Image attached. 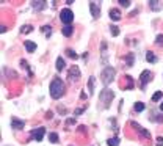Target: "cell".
I'll list each match as a JSON object with an SVG mask.
<instances>
[{"instance_id": "obj_1", "label": "cell", "mask_w": 163, "mask_h": 146, "mask_svg": "<svg viewBox=\"0 0 163 146\" xmlns=\"http://www.w3.org/2000/svg\"><path fill=\"white\" fill-rule=\"evenodd\" d=\"M64 94V83L61 79H53L50 83V96L53 99H60Z\"/></svg>"}, {"instance_id": "obj_9", "label": "cell", "mask_w": 163, "mask_h": 146, "mask_svg": "<svg viewBox=\"0 0 163 146\" xmlns=\"http://www.w3.org/2000/svg\"><path fill=\"white\" fill-rule=\"evenodd\" d=\"M130 124H132V127H135V129H137V131L140 132V135H141V137H144V138H151V132H149V131H146V129H144L143 126L137 124L135 121H132Z\"/></svg>"}, {"instance_id": "obj_35", "label": "cell", "mask_w": 163, "mask_h": 146, "mask_svg": "<svg viewBox=\"0 0 163 146\" xmlns=\"http://www.w3.org/2000/svg\"><path fill=\"white\" fill-rule=\"evenodd\" d=\"M66 124H68V126H71V124H75V120H74V118H69V120L66 121Z\"/></svg>"}, {"instance_id": "obj_31", "label": "cell", "mask_w": 163, "mask_h": 146, "mask_svg": "<svg viewBox=\"0 0 163 146\" xmlns=\"http://www.w3.org/2000/svg\"><path fill=\"white\" fill-rule=\"evenodd\" d=\"M42 32H44L47 36H50V33H52V29H50V25H44V27H42Z\"/></svg>"}, {"instance_id": "obj_29", "label": "cell", "mask_w": 163, "mask_h": 146, "mask_svg": "<svg viewBox=\"0 0 163 146\" xmlns=\"http://www.w3.org/2000/svg\"><path fill=\"white\" fill-rule=\"evenodd\" d=\"M118 3L121 5V7H124V8H129V7H130V3H132V2H130V0H119Z\"/></svg>"}, {"instance_id": "obj_20", "label": "cell", "mask_w": 163, "mask_h": 146, "mask_svg": "<svg viewBox=\"0 0 163 146\" xmlns=\"http://www.w3.org/2000/svg\"><path fill=\"white\" fill-rule=\"evenodd\" d=\"M107 145H108V146H119V138H118V137L108 138V140H107Z\"/></svg>"}, {"instance_id": "obj_17", "label": "cell", "mask_w": 163, "mask_h": 146, "mask_svg": "<svg viewBox=\"0 0 163 146\" xmlns=\"http://www.w3.org/2000/svg\"><path fill=\"white\" fill-rule=\"evenodd\" d=\"M46 7H47V2H33V8L38 10V11L44 10Z\"/></svg>"}, {"instance_id": "obj_8", "label": "cell", "mask_w": 163, "mask_h": 146, "mask_svg": "<svg viewBox=\"0 0 163 146\" xmlns=\"http://www.w3.org/2000/svg\"><path fill=\"white\" fill-rule=\"evenodd\" d=\"M90 10H91V14H93L94 19H99V14H100V5L97 2H90Z\"/></svg>"}, {"instance_id": "obj_36", "label": "cell", "mask_w": 163, "mask_h": 146, "mask_svg": "<svg viewBox=\"0 0 163 146\" xmlns=\"http://www.w3.org/2000/svg\"><path fill=\"white\" fill-rule=\"evenodd\" d=\"M79 132H82V134L86 132V127H85V126H79Z\"/></svg>"}, {"instance_id": "obj_18", "label": "cell", "mask_w": 163, "mask_h": 146, "mask_svg": "<svg viewBox=\"0 0 163 146\" xmlns=\"http://www.w3.org/2000/svg\"><path fill=\"white\" fill-rule=\"evenodd\" d=\"M94 82H96V77L91 76V77H90V80H88V90H90V94H93V93H94Z\"/></svg>"}, {"instance_id": "obj_26", "label": "cell", "mask_w": 163, "mask_h": 146, "mask_svg": "<svg viewBox=\"0 0 163 146\" xmlns=\"http://www.w3.org/2000/svg\"><path fill=\"white\" fill-rule=\"evenodd\" d=\"M110 33H111V36H118V35H119V27L110 25Z\"/></svg>"}, {"instance_id": "obj_7", "label": "cell", "mask_w": 163, "mask_h": 146, "mask_svg": "<svg viewBox=\"0 0 163 146\" xmlns=\"http://www.w3.org/2000/svg\"><path fill=\"white\" fill-rule=\"evenodd\" d=\"M44 134H46V129H44V127L33 129V131H31V138L36 140V142H42V138H44Z\"/></svg>"}, {"instance_id": "obj_19", "label": "cell", "mask_w": 163, "mask_h": 146, "mask_svg": "<svg viewBox=\"0 0 163 146\" xmlns=\"http://www.w3.org/2000/svg\"><path fill=\"white\" fill-rule=\"evenodd\" d=\"M146 60L149 63H157V57L154 55V52H146Z\"/></svg>"}, {"instance_id": "obj_28", "label": "cell", "mask_w": 163, "mask_h": 146, "mask_svg": "<svg viewBox=\"0 0 163 146\" xmlns=\"http://www.w3.org/2000/svg\"><path fill=\"white\" fill-rule=\"evenodd\" d=\"M155 44H157V46H160V47H163V35H157Z\"/></svg>"}, {"instance_id": "obj_16", "label": "cell", "mask_w": 163, "mask_h": 146, "mask_svg": "<svg viewBox=\"0 0 163 146\" xmlns=\"http://www.w3.org/2000/svg\"><path fill=\"white\" fill-rule=\"evenodd\" d=\"M64 68H66V63H64V60L61 57L57 58V71H63Z\"/></svg>"}, {"instance_id": "obj_27", "label": "cell", "mask_w": 163, "mask_h": 146, "mask_svg": "<svg viewBox=\"0 0 163 146\" xmlns=\"http://www.w3.org/2000/svg\"><path fill=\"white\" fill-rule=\"evenodd\" d=\"M126 80H127V87L124 88V90H132V88H133V79L130 77V76H127Z\"/></svg>"}, {"instance_id": "obj_13", "label": "cell", "mask_w": 163, "mask_h": 146, "mask_svg": "<svg viewBox=\"0 0 163 146\" xmlns=\"http://www.w3.org/2000/svg\"><path fill=\"white\" fill-rule=\"evenodd\" d=\"M149 7H151V10H154V11H159V10H162V3L159 2V0H149Z\"/></svg>"}, {"instance_id": "obj_33", "label": "cell", "mask_w": 163, "mask_h": 146, "mask_svg": "<svg viewBox=\"0 0 163 146\" xmlns=\"http://www.w3.org/2000/svg\"><path fill=\"white\" fill-rule=\"evenodd\" d=\"M155 146H163V137H157V143Z\"/></svg>"}, {"instance_id": "obj_25", "label": "cell", "mask_w": 163, "mask_h": 146, "mask_svg": "<svg viewBox=\"0 0 163 146\" xmlns=\"http://www.w3.org/2000/svg\"><path fill=\"white\" fill-rule=\"evenodd\" d=\"M162 98H163V93L162 91H157V93H154V96H152V102H159Z\"/></svg>"}, {"instance_id": "obj_12", "label": "cell", "mask_w": 163, "mask_h": 146, "mask_svg": "<svg viewBox=\"0 0 163 146\" xmlns=\"http://www.w3.org/2000/svg\"><path fill=\"white\" fill-rule=\"evenodd\" d=\"M100 52H102V61L107 65V57H108V54H107V43L105 41H102L100 44Z\"/></svg>"}, {"instance_id": "obj_30", "label": "cell", "mask_w": 163, "mask_h": 146, "mask_svg": "<svg viewBox=\"0 0 163 146\" xmlns=\"http://www.w3.org/2000/svg\"><path fill=\"white\" fill-rule=\"evenodd\" d=\"M33 32V27L31 25H24L22 27V33H31Z\"/></svg>"}, {"instance_id": "obj_11", "label": "cell", "mask_w": 163, "mask_h": 146, "mask_svg": "<svg viewBox=\"0 0 163 146\" xmlns=\"http://www.w3.org/2000/svg\"><path fill=\"white\" fill-rule=\"evenodd\" d=\"M108 14H110L111 21H119V19H121V11L116 10V8H111L110 11H108Z\"/></svg>"}, {"instance_id": "obj_6", "label": "cell", "mask_w": 163, "mask_h": 146, "mask_svg": "<svg viewBox=\"0 0 163 146\" xmlns=\"http://www.w3.org/2000/svg\"><path fill=\"white\" fill-rule=\"evenodd\" d=\"M151 77H152V72L151 71H143L141 72V76H140V83H141V88H146V85H148V83L151 82Z\"/></svg>"}, {"instance_id": "obj_21", "label": "cell", "mask_w": 163, "mask_h": 146, "mask_svg": "<svg viewBox=\"0 0 163 146\" xmlns=\"http://www.w3.org/2000/svg\"><path fill=\"white\" fill-rule=\"evenodd\" d=\"M58 134H55V132H52V134H49V142L50 143H58Z\"/></svg>"}, {"instance_id": "obj_4", "label": "cell", "mask_w": 163, "mask_h": 146, "mask_svg": "<svg viewBox=\"0 0 163 146\" xmlns=\"http://www.w3.org/2000/svg\"><path fill=\"white\" fill-rule=\"evenodd\" d=\"M60 19H61V22L64 25H71V22L74 21V13L69 8H63L60 11Z\"/></svg>"}, {"instance_id": "obj_10", "label": "cell", "mask_w": 163, "mask_h": 146, "mask_svg": "<svg viewBox=\"0 0 163 146\" xmlns=\"http://www.w3.org/2000/svg\"><path fill=\"white\" fill-rule=\"evenodd\" d=\"M24 126H25V123H24L22 120H19V118H16V116L11 118V127H13V129H16V131H20V129H24Z\"/></svg>"}, {"instance_id": "obj_2", "label": "cell", "mask_w": 163, "mask_h": 146, "mask_svg": "<svg viewBox=\"0 0 163 146\" xmlns=\"http://www.w3.org/2000/svg\"><path fill=\"white\" fill-rule=\"evenodd\" d=\"M113 98H115V93H113L111 90H108V88L102 90V91L99 93V101H100L102 104H104V109H108V107H110Z\"/></svg>"}, {"instance_id": "obj_15", "label": "cell", "mask_w": 163, "mask_h": 146, "mask_svg": "<svg viewBox=\"0 0 163 146\" xmlns=\"http://www.w3.org/2000/svg\"><path fill=\"white\" fill-rule=\"evenodd\" d=\"M24 44H25V49H27V52H35L36 50V43H33V41H24Z\"/></svg>"}, {"instance_id": "obj_39", "label": "cell", "mask_w": 163, "mask_h": 146, "mask_svg": "<svg viewBox=\"0 0 163 146\" xmlns=\"http://www.w3.org/2000/svg\"><path fill=\"white\" fill-rule=\"evenodd\" d=\"M160 112H163V102L160 104Z\"/></svg>"}, {"instance_id": "obj_23", "label": "cell", "mask_w": 163, "mask_h": 146, "mask_svg": "<svg viewBox=\"0 0 163 146\" xmlns=\"http://www.w3.org/2000/svg\"><path fill=\"white\" fill-rule=\"evenodd\" d=\"M133 109H135V112H138V113H140V112H143L146 109V105L143 102H137V104L133 105Z\"/></svg>"}, {"instance_id": "obj_37", "label": "cell", "mask_w": 163, "mask_h": 146, "mask_svg": "<svg viewBox=\"0 0 163 146\" xmlns=\"http://www.w3.org/2000/svg\"><path fill=\"white\" fill-rule=\"evenodd\" d=\"M46 118H47V120H50V118H52V112H47V113H46Z\"/></svg>"}, {"instance_id": "obj_34", "label": "cell", "mask_w": 163, "mask_h": 146, "mask_svg": "<svg viewBox=\"0 0 163 146\" xmlns=\"http://www.w3.org/2000/svg\"><path fill=\"white\" fill-rule=\"evenodd\" d=\"M83 110H85V107H82V109H77V110L74 112V115L77 116V115H80V113H83Z\"/></svg>"}, {"instance_id": "obj_22", "label": "cell", "mask_w": 163, "mask_h": 146, "mask_svg": "<svg viewBox=\"0 0 163 146\" xmlns=\"http://www.w3.org/2000/svg\"><path fill=\"white\" fill-rule=\"evenodd\" d=\"M66 55H68L69 58H72V60H77V58H79V55L75 54L72 49H66Z\"/></svg>"}, {"instance_id": "obj_5", "label": "cell", "mask_w": 163, "mask_h": 146, "mask_svg": "<svg viewBox=\"0 0 163 146\" xmlns=\"http://www.w3.org/2000/svg\"><path fill=\"white\" fill-rule=\"evenodd\" d=\"M68 79H69L71 82L80 80V69H79V66H71L69 72H68Z\"/></svg>"}, {"instance_id": "obj_3", "label": "cell", "mask_w": 163, "mask_h": 146, "mask_svg": "<svg viewBox=\"0 0 163 146\" xmlns=\"http://www.w3.org/2000/svg\"><path fill=\"white\" fill-rule=\"evenodd\" d=\"M115 76H116L115 68H111V66H107V68L102 71V74H100V80H102V83H104V85H108V83L113 82Z\"/></svg>"}, {"instance_id": "obj_24", "label": "cell", "mask_w": 163, "mask_h": 146, "mask_svg": "<svg viewBox=\"0 0 163 146\" xmlns=\"http://www.w3.org/2000/svg\"><path fill=\"white\" fill-rule=\"evenodd\" d=\"M126 65L129 66H133V54H127V57H126Z\"/></svg>"}, {"instance_id": "obj_32", "label": "cell", "mask_w": 163, "mask_h": 146, "mask_svg": "<svg viewBox=\"0 0 163 146\" xmlns=\"http://www.w3.org/2000/svg\"><path fill=\"white\" fill-rule=\"evenodd\" d=\"M20 66H22V68H25L27 71H28V76H31V72H30V68H28V63H27V61H20Z\"/></svg>"}, {"instance_id": "obj_14", "label": "cell", "mask_w": 163, "mask_h": 146, "mask_svg": "<svg viewBox=\"0 0 163 146\" xmlns=\"http://www.w3.org/2000/svg\"><path fill=\"white\" fill-rule=\"evenodd\" d=\"M61 32H63V35L66 36V38H69V36L74 33V27H72V25H64L63 29H61Z\"/></svg>"}, {"instance_id": "obj_38", "label": "cell", "mask_w": 163, "mask_h": 146, "mask_svg": "<svg viewBox=\"0 0 163 146\" xmlns=\"http://www.w3.org/2000/svg\"><path fill=\"white\" fill-rule=\"evenodd\" d=\"M80 98H82V99H86V93L82 91V93H80Z\"/></svg>"}]
</instances>
